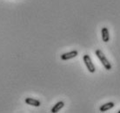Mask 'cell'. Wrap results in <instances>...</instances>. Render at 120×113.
I'll return each mask as SVG.
<instances>
[{
    "label": "cell",
    "mask_w": 120,
    "mask_h": 113,
    "mask_svg": "<svg viewBox=\"0 0 120 113\" xmlns=\"http://www.w3.org/2000/svg\"><path fill=\"white\" fill-rule=\"evenodd\" d=\"M96 55L97 57L99 59V61H101V63L103 64V66L105 67V69H107V70H111V64L109 62V61L106 59L105 57V55L104 54V53L100 50V49H98L96 50Z\"/></svg>",
    "instance_id": "cell-1"
},
{
    "label": "cell",
    "mask_w": 120,
    "mask_h": 113,
    "mask_svg": "<svg viewBox=\"0 0 120 113\" xmlns=\"http://www.w3.org/2000/svg\"><path fill=\"white\" fill-rule=\"evenodd\" d=\"M83 60H84V64H85V66L87 67V69L89 70V72L90 73H94L96 71V68H95V66H94V64H93L92 61H91L90 55L84 54V57H83Z\"/></svg>",
    "instance_id": "cell-2"
},
{
    "label": "cell",
    "mask_w": 120,
    "mask_h": 113,
    "mask_svg": "<svg viewBox=\"0 0 120 113\" xmlns=\"http://www.w3.org/2000/svg\"><path fill=\"white\" fill-rule=\"evenodd\" d=\"M78 51L73 50V51H71V52L63 54L61 55V59L63 61H67V60H71L72 58H75L76 56H78Z\"/></svg>",
    "instance_id": "cell-3"
},
{
    "label": "cell",
    "mask_w": 120,
    "mask_h": 113,
    "mask_svg": "<svg viewBox=\"0 0 120 113\" xmlns=\"http://www.w3.org/2000/svg\"><path fill=\"white\" fill-rule=\"evenodd\" d=\"M114 106H115L114 103H112V102H109V103H106V104L101 105V107L99 108V110H100L101 112H105V111H107V110L112 109Z\"/></svg>",
    "instance_id": "cell-4"
},
{
    "label": "cell",
    "mask_w": 120,
    "mask_h": 113,
    "mask_svg": "<svg viewBox=\"0 0 120 113\" xmlns=\"http://www.w3.org/2000/svg\"><path fill=\"white\" fill-rule=\"evenodd\" d=\"M25 103L29 105H31V106H35V107H39L40 106V104L41 103L38 101V100H37V99H34V98H31V97H27L25 99Z\"/></svg>",
    "instance_id": "cell-5"
},
{
    "label": "cell",
    "mask_w": 120,
    "mask_h": 113,
    "mask_svg": "<svg viewBox=\"0 0 120 113\" xmlns=\"http://www.w3.org/2000/svg\"><path fill=\"white\" fill-rule=\"evenodd\" d=\"M101 33H102V39L103 41L105 42H108L110 40V34H109V30L107 27H103L101 30Z\"/></svg>",
    "instance_id": "cell-6"
},
{
    "label": "cell",
    "mask_w": 120,
    "mask_h": 113,
    "mask_svg": "<svg viewBox=\"0 0 120 113\" xmlns=\"http://www.w3.org/2000/svg\"><path fill=\"white\" fill-rule=\"evenodd\" d=\"M64 106V103L62 101L58 102V103H57V104H55L54 106H53V108L51 109V112L52 113H56V112H58Z\"/></svg>",
    "instance_id": "cell-7"
},
{
    "label": "cell",
    "mask_w": 120,
    "mask_h": 113,
    "mask_svg": "<svg viewBox=\"0 0 120 113\" xmlns=\"http://www.w3.org/2000/svg\"><path fill=\"white\" fill-rule=\"evenodd\" d=\"M117 112H118V113H120V110H118V111H117Z\"/></svg>",
    "instance_id": "cell-8"
}]
</instances>
